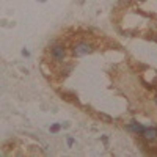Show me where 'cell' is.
Instances as JSON below:
<instances>
[{
  "mask_svg": "<svg viewBox=\"0 0 157 157\" xmlns=\"http://www.w3.org/2000/svg\"><path fill=\"white\" fill-rule=\"evenodd\" d=\"M72 143H74V140H72V138H68V145H69V146H71V145H72Z\"/></svg>",
  "mask_w": 157,
  "mask_h": 157,
  "instance_id": "obj_7",
  "label": "cell"
},
{
  "mask_svg": "<svg viewBox=\"0 0 157 157\" xmlns=\"http://www.w3.org/2000/svg\"><path fill=\"white\" fill-rule=\"evenodd\" d=\"M131 129H132L133 132H142V133L146 131V129L143 127L142 124H138V123H132V124H131Z\"/></svg>",
  "mask_w": 157,
  "mask_h": 157,
  "instance_id": "obj_4",
  "label": "cell"
},
{
  "mask_svg": "<svg viewBox=\"0 0 157 157\" xmlns=\"http://www.w3.org/2000/svg\"><path fill=\"white\" fill-rule=\"evenodd\" d=\"M52 57L57 61H61V60L65 58V49H63V46H53L52 47Z\"/></svg>",
  "mask_w": 157,
  "mask_h": 157,
  "instance_id": "obj_2",
  "label": "cell"
},
{
  "mask_svg": "<svg viewBox=\"0 0 157 157\" xmlns=\"http://www.w3.org/2000/svg\"><path fill=\"white\" fill-rule=\"evenodd\" d=\"M99 118H101V119H104L105 123H112V118H110L108 115H105V113H99Z\"/></svg>",
  "mask_w": 157,
  "mask_h": 157,
  "instance_id": "obj_5",
  "label": "cell"
},
{
  "mask_svg": "<svg viewBox=\"0 0 157 157\" xmlns=\"http://www.w3.org/2000/svg\"><path fill=\"white\" fill-rule=\"evenodd\" d=\"M143 137H145L146 142H156L157 140V129H146L143 132Z\"/></svg>",
  "mask_w": 157,
  "mask_h": 157,
  "instance_id": "obj_3",
  "label": "cell"
},
{
  "mask_svg": "<svg viewBox=\"0 0 157 157\" xmlns=\"http://www.w3.org/2000/svg\"><path fill=\"white\" fill-rule=\"evenodd\" d=\"M93 52V46L90 42H79L74 46V55L75 57H83Z\"/></svg>",
  "mask_w": 157,
  "mask_h": 157,
  "instance_id": "obj_1",
  "label": "cell"
},
{
  "mask_svg": "<svg viewBox=\"0 0 157 157\" xmlns=\"http://www.w3.org/2000/svg\"><path fill=\"white\" fill-rule=\"evenodd\" d=\"M58 129H60V124H55L51 127V132H58Z\"/></svg>",
  "mask_w": 157,
  "mask_h": 157,
  "instance_id": "obj_6",
  "label": "cell"
}]
</instances>
